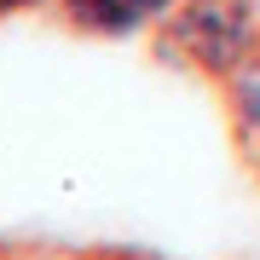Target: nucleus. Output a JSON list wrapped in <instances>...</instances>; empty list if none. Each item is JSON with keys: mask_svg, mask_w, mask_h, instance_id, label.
<instances>
[{"mask_svg": "<svg viewBox=\"0 0 260 260\" xmlns=\"http://www.w3.org/2000/svg\"><path fill=\"white\" fill-rule=\"evenodd\" d=\"M254 47H260L254 0H179L156 23V52L179 58L197 75H214V81H225Z\"/></svg>", "mask_w": 260, "mask_h": 260, "instance_id": "obj_1", "label": "nucleus"}, {"mask_svg": "<svg viewBox=\"0 0 260 260\" xmlns=\"http://www.w3.org/2000/svg\"><path fill=\"white\" fill-rule=\"evenodd\" d=\"M58 18H64L75 35H99V41H127L156 29L179 0H52Z\"/></svg>", "mask_w": 260, "mask_h": 260, "instance_id": "obj_2", "label": "nucleus"}, {"mask_svg": "<svg viewBox=\"0 0 260 260\" xmlns=\"http://www.w3.org/2000/svg\"><path fill=\"white\" fill-rule=\"evenodd\" d=\"M220 99H225V116L237 127V145L249 150V162H260V47L220 81Z\"/></svg>", "mask_w": 260, "mask_h": 260, "instance_id": "obj_3", "label": "nucleus"}, {"mask_svg": "<svg viewBox=\"0 0 260 260\" xmlns=\"http://www.w3.org/2000/svg\"><path fill=\"white\" fill-rule=\"evenodd\" d=\"M29 6H47V0H0V18H12V12H29Z\"/></svg>", "mask_w": 260, "mask_h": 260, "instance_id": "obj_4", "label": "nucleus"}, {"mask_svg": "<svg viewBox=\"0 0 260 260\" xmlns=\"http://www.w3.org/2000/svg\"><path fill=\"white\" fill-rule=\"evenodd\" d=\"M99 260H139V254H99Z\"/></svg>", "mask_w": 260, "mask_h": 260, "instance_id": "obj_5", "label": "nucleus"}]
</instances>
